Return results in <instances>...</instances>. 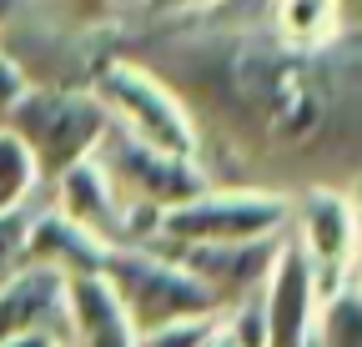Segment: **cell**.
<instances>
[{
  "label": "cell",
  "mask_w": 362,
  "mask_h": 347,
  "mask_svg": "<svg viewBox=\"0 0 362 347\" xmlns=\"http://www.w3.org/2000/svg\"><path fill=\"white\" fill-rule=\"evenodd\" d=\"M151 66L232 151L297 171L302 187H362V35L347 30L327 51H292L237 0L171 20L146 51Z\"/></svg>",
  "instance_id": "cell-1"
},
{
  "label": "cell",
  "mask_w": 362,
  "mask_h": 347,
  "mask_svg": "<svg viewBox=\"0 0 362 347\" xmlns=\"http://www.w3.org/2000/svg\"><path fill=\"white\" fill-rule=\"evenodd\" d=\"M86 91L101 101L106 121L116 126L121 136L141 141L151 151H166V156H181V161H202V131H197V116L187 111L171 86L141 66L136 56H106L96 71H90Z\"/></svg>",
  "instance_id": "cell-2"
},
{
  "label": "cell",
  "mask_w": 362,
  "mask_h": 347,
  "mask_svg": "<svg viewBox=\"0 0 362 347\" xmlns=\"http://www.w3.org/2000/svg\"><path fill=\"white\" fill-rule=\"evenodd\" d=\"M111 297L121 302V312L131 317L136 332H156L166 322H187V317H211L221 312L216 297L176 262L171 252L156 242H131V247H106L101 272H96Z\"/></svg>",
  "instance_id": "cell-3"
},
{
  "label": "cell",
  "mask_w": 362,
  "mask_h": 347,
  "mask_svg": "<svg viewBox=\"0 0 362 347\" xmlns=\"http://www.w3.org/2000/svg\"><path fill=\"white\" fill-rule=\"evenodd\" d=\"M6 131L30 151L40 182H61L71 166L96 156L111 121L86 86H30L6 116Z\"/></svg>",
  "instance_id": "cell-4"
},
{
  "label": "cell",
  "mask_w": 362,
  "mask_h": 347,
  "mask_svg": "<svg viewBox=\"0 0 362 347\" xmlns=\"http://www.w3.org/2000/svg\"><path fill=\"white\" fill-rule=\"evenodd\" d=\"M287 192L272 187H202L197 196L176 201L156 216L151 242L156 247H232V242H262L287 232Z\"/></svg>",
  "instance_id": "cell-5"
},
{
  "label": "cell",
  "mask_w": 362,
  "mask_h": 347,
  "mask_svg": "<svg viewBox=\"0 0 362 347\" xmlns=\"http://www.w3.org/2000/svg\"><path fill=\"white\" fill-rule=\"evenodd\" d=\"M96 161H101V171L111 177L116 196H121L136 216H141L146 227H156V216H161L166 206H176V201L197 196L202 187H211V177H206L202 161H181V156L151 151V146H141V141L121 136L116 126L101 136ZM146 242H151V237H146Z\"/></svg>",
  "instance_id": "cell-6"
},
{
  "label": "cell",
  "mask_w": 362,
  "mask_h": 347,
  "mask_svg": "<svg viewBox=\"0 0 362 347\" xmlns=\"http://www.w3.org/2000/svg\"><path fill=\"white\" fill-rule=\"evenodd\" d=\"M287 237L302 247L317 292H337L352 272V196L342 187H297L287 206Z\"/></svg>",
  "instance_id": "cell-7"
},
{
  "label": "cell",
  "mask_w": 362,
  "mask_h": 347,
  "mask_svg": "<svg viewBox=\"0 0 362 347\" xmlns=\"http://www.w3.org/2000/svg\"><path fill=\"white\" fill-rule=\"evenodd\" d=\"M257 307H262L267 347H307L312 342V322H317V307H322V292H317V277L307 267L302 247L287 232H282V247H277V262H272V272L257 292Z\"/></svg>",
  "instance_id": "cell-8"
},
{
  "label": "cell",
  "mask_w": 362,
  "mask_h": 347,
  "mask_svg": "<svg viewBox=\"0 0 362 347\" xmlns=\"http://www.w3.org/2000/svg\"><path fill=\"white\" fill-rule=\"evenodd\" d=\"M51 187H56V211L66 216V222H76L81 232H90L101 247H131V242L151 237V227L116 196V187H111V177L101 171L96 156L71 166L66 177L51 182Z\"/></svg>",
  "instance_id": "cell-9"
},
{
  "label": "cell",
  "mask_w": 362,
  "mask_h": 347,
  "mask_svg": "<svg viewBox=\"0 0 362 347\" xmlns=\"http://www.w3.org/2000/svg\"><path fill=\"white\" fill-rule=\"evenodd\" d=\"M277 247L282 237H262V242H232V247H161L171 252L181 267H187L211 297L216 307H237V302H252L272 272V262H277Z\"/></svg>",
  "instance_id": "cell-10"
},
{
  "label": "cell",
  "mask_w": 362,
  "mask_h": 347,
  "mask_svg": "<svg viewBox=\"0 0 362 347\" xmlns=\"http://www.w3.org/2000/svg\"><path fill=\"white\" fill-rule=\"evenodd\" d=\"M30 332H66V277L35 262L0 282V342Z\"/></svg>",
  "instance_id": "cell-11"
},
{
  "label": "cell",
  "mask_w": 362,
  "mask_h": 347,
  "mask_svg": "<svg viewBox=\"0 0 362 347\" xmlns=\"http://www.w3.org/2000/svg\"><path fill=\"white\" fill-rule=\"evenodd\" d=\"M66 347H141V332L131 327V317L121 312V302L111 297V287L86 272V277H66Z\"/></svg>",
  "instance_id": "cell-12"
},
{
  "label": "cell",
  "mask_w": 362,
  "mask_h": 347,
  "mask_svg": "<svg viewBox=\"0 0 362 347\" xmlns=\"http://www.w3.org/2000/svg\"><path fill=\"white\" fill-rule=\"evenodd\" d=\"M101 257H106V247L90 237V232H81L76 222H66L56 206L30 211L25 262L51 267V272H61V277H86V272H101Z\"/></svg>",
  "instance_id": "cell-13"
},
{
  "label": "cell",
  "mask_w": 362,
  "mask_h": 347,
  "mask_svg": "<svg viewBox=\"0 0 362 347\" xmlns=\"http://www.w3.org/2000/svg\"><path fill=\"white\" fill-rule=\"evenodd\" d=\"M262 25L292 51H327L347 35L337 0H262Z\"/></svg>",
  "instance_id": "cell-14"
},
{
  "label": "cell",
  "mask_w": 362,
  "mask_h": 347,
  "mask_svg": "<svg viewBox=\"0 0 362 347\" xmlns=\"http://www.w3.org/2000/svg\"><path fill=\"white\" fill-rule=\"evenodd\" d=\"M312 347H362V287L342 282L322 297L312 322Z\"/></svg>",
  "instance_id": "cell-15"
},
{
  "label": "cell",
  "mask_w": 362,
  "mask_h": 347,
  "mask_svg": "<svg viewBox=\"0 0 362 347\" xmlns=\"http://www.w3.org/2000/svg\"><path fill=\"white\" fill-rule=\"evenodd\" d=\"M35 187H40V171H35L30 151L16 141V131L0 126V211H21Z\"/></svg>",
  "instance_id": "cell-16"
},
{
  "label": "cell",
  "mask_w": 362,
  "mask_h": 347,
  "mask_svg": "<svg viewBox=\"0 0 362 347\" xmlns=\"http://www.w3.org/2000/svg\"><path fill=\"white\" fill-rule=\"evenodd\" d=\"M25 237H30V206L0 211V282H11L25 267Z\"/></svg>",
  "instance_id": "cell-17"
},
{
  "label": "cell",
  "mask_w": 362,
  "mask_h": 347,
  "mask_svg": "<svg viewBox=\"0 0 362 347\" xmlns=\"http://www.w3.org/2000/svg\"><path fill=\"white\" fill-rule=\"evenodd\" d=\"M216 317H221V312H211V317H187V322H166V327L146 332L141 347H206Z\"/></svg>",
  "instance_id": "cell-18"
},
{
  "label": "cell",
  "mask_w": 362,
  "mask_h": 347,
  "mask_svg": "<svg viewBox=\"0 0 362 347\" xmlns=\"http://www.w3.org/2000/svg\"><path fill=\"white\" fill-rule=\"evenodd\" d=\"M30 91V76L6 56V51H0V126H6V116L16 111V101Z\"/></svg>",
  "instance_id": "cell-19"
},
{
  "label": "cell",
  "mask_w": 362,
  "mask_h": 347,
  "mask_svg": "<svg viewBox=\"0 0 362 347\" xmlns=\"http://www.w3.org/2000/svg\"><path fill=\"white\" fill-rule=\"evenodd\" d=\"M211 6H221V0H146V11L161 20H187V16H202Z\"/></svg>",
  "instance_id": "cell-20"
},
{
  "label": "cell",
  "mask_w": 362,
  "mask_h": 347,
  "mask_svg": "<svg viewBox=\"0 0 362 347\" xmlns=\"http://www.w3.org/2000/svg\"><path fill=\"white\" fill-rule=\"evenodd\" d=\"M56 6H61L71 20H81V25H96V20H106V16H111L116 0H56Z\"/></svg>",
  "instance_id": "cell-21"
},
{
  "label": "cell",
  "mask_w": 362,
  "mask_h": 347,
  "mask_svg": "<svg viewBox=\"0 0 362 347\" xmlns=\"http://www.w3.org/2000/svg\"><path fill=\"white\" fill-rule=\"evenodd\" d=\"M352 287H362V187L352 196V272H347Z\"/></svg>",
  "instance_id": "cell-22"
},
{
  "label": "cell",
  "mask_w": 362,
  "mask_h": 347,
  "mask_svg": "<svg viewBox=\"0 0 362 347\" xmlns=\"http://www.w3.org/2000/svg\"><path fill=\"white\" fill-rule=\"evenodd\" d=\"M0 347H66L61 332H30V337H16V342H0Z\"/></svg>",
  "instance_id": "cell-23"
},
{
  "label": "cell",
  "mask_w": 362,
  "mask_h": 347,
  "mask_svg": "<svg viewBox=\"0 0 362 347\" xmlns=\"http://www.w3.org/2000/svg\"><path fill=\"white\" fill-rule=\"evenodd\" d=\"M342 6V20H347V30H357L362 35V0H337Z\"/></svg>",
  "instance_id": "cell-24"
},
{
  "label": "cell",
  "mask_w": 362,
  "mask_h": 347,
  "mask_svg": "<svg viewBox=\"0 0 362 347\" xmlns=\"http://www.w3.org/2000/svg\"><path fill=\"white\" fill-rule=\"evenodd\" d=\"M16 11H21V0H0V30L16 20Z\"/></svg>",
  "instance_id": "cell-25"
},
{
  "label": "cell",
  "mask_w": 362,
  "mask_h": 347,
  "mask_svg": "<svg viewBox=\"0 0 362 347\" xmlns=\"http://www.w3.org/2000/svg\"><path fill=\"white\" fill-rule=\"evenodd\" d=\"M307 347H312V342H307Z\"/></svg>",
  "instance_id": "cell-26"
}]
</instances>
